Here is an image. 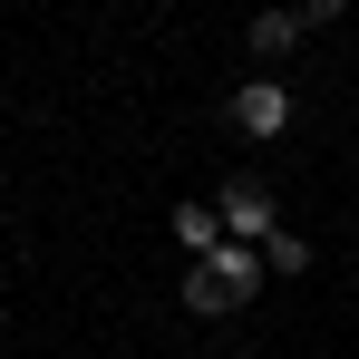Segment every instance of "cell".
Here are the masks:
<instances>
[{
    "mask_svg": "<svg viewBox=\"0 0 359 359\" xmlns=\"http://www.w3.org/2000/svg\"><path fill=\"white\" fill-rule=\"evenodd\" d=\"M340 10H350V0H301V29H330Z\"/></svg>",
    "mask_w": 359,
    "mask_h": 359,
    "instance_id": "cell-7",
    "label": "cell"
},
{
    "mask_svg": "<svg viewBox=\"0 0 359 359\" xmlns=\"http://www.w3.org/2000/svg\"><path fill=\"white\" fill-rule=\"evenodd\" d=\"M252 292H262V252H252V243H224V252L184 262V311H204V320H224V311H243Z\"/></svg>",
    "mask_w": 359,
    "mask_h": 359,
    "instance_id": "cell-1",
    "label": "cell"
},
{
    "mask_svg": "<svg viewBox=\"0 0 359 359\" xmlns=\"http://www.w3.org/2000/svg\"><path fill=\"white\" fill-rule=\"evenodd\" d=\"M214 214H224V243H252V252L282 233V204H272V184H252V175H233V184H224V194H214Z\"/></svg>",
    "mask_w": 359,
    "mask_h": 359,
    "instance_id": "cell-2",
    "label": "cell"
},
{
    "mask_svg": "<svg viewBox=\"0 0 359 359\" xmlns=\"http://www.w3.org/2000/svg\"><path fill=\"white\" fill-rule=\"evenodd\" d=\"M262 272H311V243H301L292 224H282V233L262 243Z\"/></svg>",
    "mask_w": 359,
    "mask_h": 359,
    "instance_id": "cell-6",
    "label": "cell"
},
{
    "mask_svg": "<svg viewBox=\"0 0 359 359\" xmlns=\"http://www.w3.org/2000/svg\"><path fill=\"white\" fill-rule=\"evenodd\" d=\"M233 126L252 136V146H272V136L292 126V88H282V78H243L233 88Z\"/></svg>",
    "mask_w": 359,
    "mask_h": 359,
    "instance_id": "cell-3",
    "label": "cell"
},
{
    "mask_svg": "<svg viewBox=\"0 0 359 359\" xmlns=\"http://www.w3.org/2000/svg\"><path fill=\"white\" fill-rule=\"evenodd\" d=\"M175 243H184V262L224 252V214H214V204H175Z\"/></svg>",
    "mask_w": 359,
    "mask_h": 359,
    "instance_id": "cell-5",
    "label": "cell"
},
{
    "mask_svg": "<svg viewBox=\"0 0 359 359\" xmlns=\"http://www.w3.org/2000/svg\"><path fill=\"white\" fill-rule=\"evenodd\" d=\"M301 39H311V29H301V10H252V29H243V49H252V68H262V78L292 59Z\"/></svg>",
    "mask_w": 359,
    "mask_h": 359,
    "instance_id": "cell-4",
    "label": "cell"
}]
</instances>
